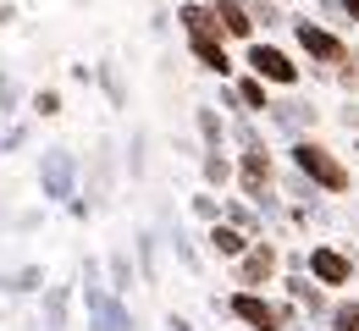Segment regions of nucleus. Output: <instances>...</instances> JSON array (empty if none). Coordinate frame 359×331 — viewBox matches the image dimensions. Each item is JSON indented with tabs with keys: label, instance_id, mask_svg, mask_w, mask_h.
Returning a JSON list of instances; mask_svg holds the SVG:
<instances>
[{
	"label": "nucleus",
	"instance_id": "obj_1",
	"mask_svg": "<svg viewBox=\"0 0 359 331\" xmlns=\"http://www.w3.org/2000/svg\"><path fill=\"white\" fill-rule=\"evenodd\" d=\"M287 160H293V171L310 183L315 193H332V199H343V193L354 188V171L343 166V155L332 149V143H320V139H293L287 143Z\"/></svg>",
	"mask_w": 359,
	"mask_h": 331
},
{
	"label": "nucleus",
	"instance_id": "obj_2",
	"mask_svg": "<svg viewBox=\"0 0 359 331\" xmlns=\"http://www.w3.org/2000/svg\"><path fill=\"white\" fill-rule=\"evenodd\" d=\"M243 72L260 78L266 89H282V94H293L299 78H304V66H299L282 45H271V39H249V45H243Z\"/></svg>",
	"mask_w": 359,
	"mask_h": 331
},
{
	"label": "nucleus",
	"instance_id": "obj_3",
	"mask_svg": "<svg viewBox=\"0 0 359 331\" xmlns=\"http://www.w3.org/2000/svg\"><path fill=\"white\" fill-rule=\"evenodd\" d=\"M287 28H293V45L299 55H310V66H337L343 55H348V39L337 34V28H326V22H315V17H287Z\"/></svg>",
	"mask_w": 359,
	"mask_h": 331
},
{
	"label": "nucleus",
	"instance_id": "obj_4",
	"mask_svg": "<svg viewBox=\"0 0 359 331\" xmlns=\"http://www.w3.org/2000/svg\"><path fill=\"white\" fill-rule=\"evenodd\" d=\"M276 271H282V248H276L271 237H255V243L232 260V287H243V293L276 287Z\"/></svg>",
	"mask_w": 359,
	"mask_h": 331
},
{
	"label": "nucleus",
	"instance_id": "obj_5",
	"mask_svg": "<svg viewBox=\"0 0 359 331\" xmlns=\"http://www.w3.org/2000/svg\"><path fill=\"white\" fill-rule=\"evenodd\" d=\"M39 193H45V204L78 199V155H72V149L50 143L45 155H39Z\"/></svg>",
	"mask_w": 359,
	"mask_h": 331
},
{
	"label": "nucleus",
	"instance_id": "obj_6",
	"mask_svg": "<svg viewBox=\"0 0 359 331\" xmlns=\"http://www.w3.org/2000/svg\"><path fill=\"white\" fill-rule=\"evenodd\" d=\"M210 309H216V315H232L238 326H249V331H282L276 304H271L266 293H243V287H232L226 298H210Z\"/></svg>",
	"mask_w": 359,
	"mask_h": 331
},
{
	"label": "nucleus",
	"instance_id": "obj_7",
	"mask_svg": "<svg viewBox=\"0 0 359 331\" xmlns=\"http://www.w3.org/2000/svg\"><path fill=\"white\" fill-rule=\"evenodd\" d=\"M304 276L315 287H354V254L337 243H310L304 248Z\"/></svg>",
	"mask_w": 359,
	"mask_h": 331
},
{
	"label": "nucleus",
	"instance_id": "obj_8",
	"mask_svg": "<svg viewBox=\"0 0 359 331\" xmlns=\"http://www.w3.org/2000/svg\"><path fill=\"white\" fill-rule=\"evenodd\" d=\"M315 122H320V111H315V105H304V99H271V105H266V127L287 133V143L304 139Z\"/></svg>",
	"mask_w": 359,
	"mask_h": 331
},
{
	"label": "nucleus",
	"instance_id": "obj_9",
	"mask_svg": "<svg viewBox=\"0 0 359 331\" xmlns=\"http://www.w3.org/2000/svg\"><path fill=\"white\" fill-rule=\"evenodd\" d=\"M210 6V17H216V28H222V39L232 45H249V39H260V28L249 22V11H243V0H205Z\"/></svg>",
	"mask_w": 359,
	"mask_h": 331
},
{
	"label": "nucleus",
	"instance_id": "obj_10",
	"mask_svg": "<svg viewBox=\"0 0 359 331\" xmlns=\"http://www.w3.org/2000/svg\"><path fill=\"white\" fill-rule=\"evenodd\" d=\"M188 55H194V61H199L210 78H222V83L232 78V72H238V61H232L226 39H216V34H205V39H188Z\"/></svg>",
	"mask_w": 359,
	"mask_h": 331
},
{
	"label": "nucleus",
	"instance_id": "obj_11",
	"mask_svg": "<svg viewBox=\"0 0 359 331\" xmlns=\"http://www.w3.org/2000/svg\"><path fill=\"white\" fill-rule=\"evenodd\" d=\"M199 183L210 193L232 188V155H226V149H205V155H199Z\"/></svg>",
	"mask_w": 359,
	"mask_h": 331
},
{
	"label": "nucleus",
	"instance_id": "obj_12",
	"mask_svg": "<svg viewBox=\"0 0 359 331\" xmlns=\"http://www.w3.org/2000/svg\"><path fill=\"white\" fill-rule=\"evenodd\" d=\"M177 28L188 34V39H205V34H216V39H222V28H216V17H210V6H205V0H182V6H177Z\"/></svg>",
	"mask_w": 359,
	"mask_h": 331
},
{
	"label": "nucleus",
	"instance_id": "obj_13",
	"mask_svg": "<svg viewBox=\"0 0 359 331\" xmlns=\"http://www.w3.org/2000/svg\"><path fill=\"white\" fill-rule=\"evenodd\" d=\"M205 243H210V254H216L222 265H232V260H238V254H243V248H249L255 237H243L238 227H226V221H216V227L205 232Z\"/></svg>",
	"mask_w": 359,
	"mask_h": 331
},
{
	"label": "nucleus",
	"instance_id": "obj_14",
	"mask_svg": "<svg viewBox=\"0 0 359 331\" xmlns=\"http://www.w3.org/2000/svg\"><path fill=\"white\" fill-rule=\"evenodd\" d=\"M232 99H238V111L243 116H266V105H271V89L260 83V78H232Z\"/></svg>",
	"mask_w": 359,
	"mask_h": 331
},
{
	"label": "nucleus",
	"instance_id": "obj_15",
	"mask_svg": "<svg viewBox=\"0 0 359 331\" xmlns=\"http://www.w3.org/2000/svg\"><path fill=\"white\" fill-rule=\"evenodd\" d=\"M222 221H226V227H238L243 237H266L260 210H255V204H243V199H222Z\"/></svg>",
	"mask_w": 359,
	"mask_h": 331
},
{
	"label": "nucleus",
	"instance_id": "obj_16",
	"mask_svg": "<svg viewBox=\"0 0 359 331\" xmlns=\"http://www.w3.org/2000/svg\"><path fill=\"white\" fill-rule=\"evenodd\" d=\"M133 254H138V282L155 287V282H161V237H155V232H138L133 237Z\"/></svg>",
	"mask_w": 359,
	"mask_h": 331
},
{
	"label": "nucleus",
	"instance_id": "obj_17",
	"mask_svg": "<svg viewBox=\"0 0 359 331\" xmlns=\"http://www.w3.org/2000/svg\"><path fill=\"white\" fill-rule=\"evenodd\" d=\"M194 127H199V143L205 149H226V122L216 105H194Z\"/></svg>",
	"mask_w": 359,
	"mask_h": 331
},
{
	"label": "nucleus",
	"instance_id": "obj_18",
	"mask_svg": "<svg viewBox=\"0 0 359 331\" xmlns=\"http://www.w3.org/2000/svg\"><path fill=\"white\" fill-rule=\"evenodd\" d=\"M72 315V287H45V331H67Z\"/></svg>",
	"mask_w": 359,
	"mask_h": 331
},
{
	"label": "nucleus",
	"instance_id": "obj_19",
	"mask_svg": "<svg viewBox=\"0 0 359 331\" xmlns=\"http://www.w3.org/2000/svg\"><path fill=\"white\" fill-rule=\"evenodd\" d=\"M105 293H111V298H128V293H133V254H122V248L111 254V287H105Z\"/></svg>",
	"mask_w": 359,
	"mask_h": 331
},
{
	"label": "nucleus",
	"instance_id": "obj_20",
	"mask_svg": "<svg viewBox=\"0 0 359 331\" xmlns=\"http://www.w3.org/2000/svg\"><path fill=\"white\" fill-rule=\"evenodd\" d=\"M326 331H359V298H332Z\"/></svg>",
	"mask_w": 359,
	"mask_h": 331
},
{
	"label": "nucleus",
	"instance_id": "obj_21",
	"mask_svg": "<svg viewBox=\"0 0 359 331\" xmlns=\"http://www.w3.org/2000/svg\"><path fill=\"white\" fill-rule=\"evenodd\" d=\"M0 287H6V293H45L50 282H45V265H22L17 276H6Z\"/></svg>",
	"mask_w": 359,
	"mask_h": 331
},
{
	"label": "nucleus",
	"instance_id": "obj_22",
	"mask_svg": "<svg viewBox=\"0 0 359 331\" xmlns=\"http://www.w3.org/2000/svg\"><path fill=\"white\" fill-rule=\"evenodd\" d=\"M94 78H100V89L111 94V105H116V111L128 105V83H122V72H116L111 61H100V66H94Z\"/></svg>",
	"mask_w": 359,
	"mask_h": 331
},
{
	"label": "nucleus",
	"instance_id": "obj_23",
	"mask_svg": "<svg viewBox=\"0 0 359 331\" xmlns=\"http://www.w3.org/2000/svg\"><path fill=\"white\" fill-rule=\"evenodd\" d=\"M243 11H249V22L260 28H276V22H287V11H282V0H243Z\"/></svg>",
	"mask_w": 359,
	"mask_h": 331
},
{
	"label": "nucleus",
	"instance_id": "obj_24",
	"mask_svg": "<svg viewBox=\"0 0 359 331\" xmlns=\"http://www.w3.org/2000/svg\"><path fill=\"white\" fill-rule=\"evenodd\" d=\"M166 243H172V254H177L182 271H199V265H205V260H199V248H194V237L182 232V227H172V237H166Z\"/></svg>",
	"mask_w": 359,
	"mask_h": 331
},
{
	"label": "nucleus",
	"instance_id": "obj_25",
	"mask_svg": "<svg viewBox=\"0 0 359 331\" xmlns=\"http://www.w3.org/2000/svg\"><path fill=\"white\" fill-rule=\"evenodd\" d=\"M188 210H194V216H199L205 227H216V221H222V193L199 188V193H194V199H188Z\"/></svg>",
	"mask_w": 359,
	"mask_h": 331
},
{
	"label": "nucleus",
	"instance_id": "obj_26",
	"mask_svg": "<svg viewBox=\"0 0 359 331\" xmlns=\"http://www.w3.org/2000/svg\"><path fill=\"white\" fill-rule=\"evenodd\" d=\"M28 111H34L39 122L61 116V89H34V94H28Z\"/></svg>",
	"mask_w": 359,
	"mask_h": 331
},
{
	"label": "nucleus",
	"instance_id": "obj_27",
	"mask_svg": "<svg viewBox=\"0 0 359 331\" xmlns=\"http://www.w3.org/2000/svg\"><path fill=\"white\" fill-rule=\"evenodd\" d=\"M226 139L238 143V149H255V143H266V139H260V127H255V116H238V122L226 127Z\"/></svg>",
	"mask_w": 359,
	"mask_h": 331
},
{
	"label": "nucleus",
	"instance_id": "obj_28",
	"mask_svg": "<svg viewBox=\"0 0 359 331\" xmlns=\"http://www.w3.org/2000/svg\"><path fill=\"white\" fill-rule=\"evenodd\" d=\"M332 78H337V89H343V94L354 99V89H359V55H354V50L337 61V72H332Z\"/></svg>",
	"mask_w": 359,
	"mask_h": 331
},
{
	"label": "nucleus",
	"instance_id": "obj_29",
	"mask_svg": "<svg viewBox=\"0 0 359 331\" xmlns=\"http://www.w3.org/2000/svg\"><path fill=\"white\" fill-rule=\"evenodd\" d=\"M128 171H133V177L149 171V160H144V133H133V143H128Z\"/></svg>",
	"mask_w": 359,
	"mask_h": 331
},
{
	"label": "nucleus",
	"instance_id": "obj_30",
	"mask_svg": "<svg viewBox=\"0 0 359 331\" xmlns=\"http://www.w3.org/2000/svg\"><path fill=\"white\" fill-rule=\"evenodd\" d=\"M17 99H22V89H17L11 78H6V83H0V122L11 116V105H17Z\"/></svg>",
	"mask_w": 359,
	"mask_h": 331
},
{
	"label": "nucleus",
	"instance_id": "obj_31",
	"mask_svg": "<svg viewBox=\"0 0 359 331\" xmlns=\"http://www.w3.org/2000/svg\"><path fill=\"white\" fill-rule=\"evenodd\" d=\"M337 122H343V127H348V133L359 139V99H343V111H337Z\"/></svg>",
	"mask_w": 359,
	"mask_h": 331
},
{
	"label": "nucleus",
	"instance_id": "obj_32",
	"mask_svg": "<svg viewBox=\"0 0 359 331\" xmlns=\"http://www.w3.org/2000/svg\"><path fill=\"white\" fill-rule=\"evenodd\" d=\"M17 143H28V127H22V122H17V127H11L6 139H0V149H17Z\"/></svg>",
	"mask_w": 359,
	"mask_h": 331
},
{
	"label": "nucleus",
	"instance_id": "obj_33",
	"mask_svg": "<svg viewBox=\"0 0 359 331\" xmlns=\"http://www.w3.org/2000/svg\"><path fill=\"white\" fill-rule=\"evenodd\" d=\"M67 210H72V221H89L94 204H89V199H67Z\"/></svg>",
	"mask_w": 359,
	"mask_h": 331
},
{
	"label": "nucleus",
	"instance_id": "obj_34",
	"mask_svg": "<svg viewBox=\"0 0 359 331\" xmlns=\"http://www.w3.org/2000/svg\"><path fill=\"white\" fill-rule=\"evenodd\" d=\"M337 11H343V22H354V28H359V0H337Z\"/></svg>",
	"mask_w": 359,
	"mask_h": 331
},
{
	"label": "nucleus",
	"instance_id": "obj_35",
	"mask_svg": "<svg viewBox=\"0 0 359 331\" xmlns=\"http://www.w3.org/2000/svg\"><path fill=\"white\" fill-rule=\"evenodd\" d=\"M17 22V0H0V28H11Z\"/></svg>",
	"mask_w": 359,
	"mask_h": 331
},
{
	"label": "nucleus",
	"instance_id": "obj_36",
	"mask_svg": "<svg viewBox=\"0 0 359 331\" xmlns=\"http://www.w3.org/2000/svg\"><path fill=\"white\" fill-rule=\"evenodd\" d=\"M166 331H194V321H182V315H166Z\"/></svg>",
	"mask_w": 359,
	"mask_h": 331
},
{
	"label": "nucleus",
	"instance_id": "obj_37",
	"mask_svg": "<svg viewBox=\"0 0 359 331\" xmlns=\"http://www.w3.org/2000/svg\"><path fill=\"white\" fill-rule=\"evenodd\" d=\"M354 282H359V260H354Z\"/></svg>",
	"mask_w": 359,
	"mask_h": 331
},
{
	"label": "nucleus",
	"instance_id": "obj_38",
	"mask_svg": "<svg viewBox=\"0 0 359 331\" xmlns=\"http://www.w3.org/2000/svg\"><path fill=\"white\" fill-rule=\"evenodd\" d=\"M354 160H359V139H354Z\"/></svg>",
	"mask_w": 359,
	"mask_h": 331
},
{
	"label": "nucleus",
	"instance_id": "obj_39",
	"mask_svg": "<svg viewBox=\"0 0 359 331\" xmlns=\"http://www.w3.org/2000/svg\"><path fill=\"white\" fill-rule=\"evenodd\" d=\"M354 216H359V199H354Z\"/></svg>",
	"mask_w": 359,
	"mask_h": 331
}]
</instances>
